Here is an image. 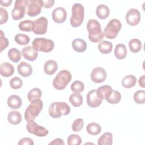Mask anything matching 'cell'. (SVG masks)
<instances>
[{
    "mask_svg": "<svg viewBox=\"0 0 145 145\" xmlns=\"http://www.w3.org/2000/svg\"><path fill=\"white\" fill-rule=\"evenodd\" d=\"M48 22L45 17L41 16L33 21V32L36 35H44L47 31Z\"/></svg>",
    "mask_w": 145,
    "mask_h": 145,
    "instance_id": "10",
    "label": "cell"
},
{
    "mask_svg": "<svg viewBox=\"0 0 145 145\" xmlns=\"http://www.w3.org/2000/svg\"><path fill=\"white\" fill-rule=\"evenodd\" d=\"M49 144H61L64 145L65 143L61 138H56L49 143Z\"/></svg>",
    "mask_w": 145,
    "mask_h": 145,
    "instance_id": "46",
    "label": "cell"
},
{
    "mask_svg": "<svg viewBox=\"0 0 145 145\" xmlns=\"http://www.w3.org/2000/svg\"><path fill=\"white\" fill-rule=\"evenodd\" d=\"M52 19L57 23H62L67 18V12L63 7H59L53 10L52 12Z\"/></svg>",
    "mask_w": 145,
    "mask_h": 145,
    "instance_id": "15",
    "label": "cell"
},
{
    "mask_svg": "<svg viewBox=\"0 0 145 145\" xmlns=\"http://www.w3.org/2000/svg\"><path fill=\"white\" fill-rule=\"evenodd\" d=\"M8 20V12L7 10L0 7V24L6 23Z\"/></svg>",
    "mask_w": 145,
    "mask_h": 145,
    "instance_id": "43",
    "label": "cell"
},
{
    "mask_svg": "<svg viewBox=\"0 0 145 145\" xmlns=\"http://www.w3.org/2000/svg\"><path fill=\"white\" fill-rule=\"evenodd\" d=\"M7 120L12 125H18L22 121V116L19 112L12 110L8 114Z\"/></svg>",
    "mask_w": 145,
    "mask_h": 145,
    "instance_id": "24",
    "label": "cell"
},
{
    "mask_svg": "<svg viewBox=\"0 0 145 145\" xmlns=\"http://www.w3.org/2000/svg\"><path fill=\"white\" fill-rule=\"evenodd\" d=\"M121 27V23L118 19H112L104 28V36L108 39H113L117 37Z\"/></svg>",
    "mask_w": 145,
    "mask_h": 145,
    "instance_id": "6",
    "label": "cell"
},
{
    "mask_svg": "<svg viewBox=\"0 0 145 145\" xmlns=\"http://www.w3.org/2000/svg\"><path fill=\"white\" fill-rule=\"evenodd\" d=\"M42 96V92L38 88H34L31 89L27 95L28 99L30 102L40 99Z\"/></svg>",
    "mask_w": 145,
    "mask_h": 145,
    "instance_id": "33",
    "label": "cell"
},
{
    "mask_svg": "<svg viewBox=\"0 0 145 145\" xmlns=\"http://www.w3.org/2000/svg\"><path fill=\"white\" fill-rule=\"evenodd\" d=\"M88 39L92 42H98L103 40L104 33L100 23L95 19H89L87 24Z\"/></svg>",
    "mask_w": 145,
    "mask_h": 145,
    "instance_id": "1",
    "label": "cell"
},
{
    "mask_svg": "<svg viewBox=\"0 0 145 145\" xmlns=\"http://www.w3.org/2000/svg\"><path fill=\"white\" fill-rule=\"evenodd\" d=\"M12 2V1L11 0H5V1L2 0V1H1V4L3 6L8 7L11 5Z\"/></svg>",
    "mask_w": 145,
    "mask_h": 145,
    "instance_id": "47",
    "label": "cell"
},
{
    "mask_svg": "<svg viewBox=\"0 0 145 145\" xmlns=\"http://www.w3.org/2000/svg\"><path fill=\"white\" fill-rule=\"evenodd\" d=\"M14 72V67L8 62H3L0 65V74L4 77H9Z\"/></svg>",
    "mask_w": 145,
    "mask_h": 145,
    "instance_id": "18",
    "label": "cell"
},
{
    "mask_svg": "<svg viewBox=\"0 0 145 145\" xmlns=\"http://www.w3.org/2000/svg\"><path fill=\"white\" fill-rule=\"evenodd\" d=\"M114 54L117 59H124L127 55V49L126 46L123 44H117L115 47Z\"/></svg>",
    "mask_w": 145,
    "mask_h": 145,
    "instance_id": "22",
    "label": "cell"
},
{
    "mask_svg": "<svg viewBox=\"0 0 145 145\" xmlns=\"http://www.w3.org/2000/svg\"><path fill=\"white\" fill-rule=\"evenodd\" d=\"M137 83V78L133 75H127L125 76L122 80V86L126 88H130L134 87Z\"/></svg>",
    "mask_w": 145,
    "mask_h": 145,
    "instance_id": "28",
    "label": "cell"
},
{
    "mask_svg": "<svg viewBox=\"0 0 145 145\" xmlns=\"http://www.w3.org/2000/svg\"><path fill=\"white\" fill-rule=\"evenodd\" d=\"M49 114L54 118H58L62 116H66L70 112V107L65 102H54L49 107Z\"/></svg>",
    "mask_w": 145,
    "mask_h": 145,
    "instance_id": "2",
    "label": "cell"
},
{
    "mask_svg": "<svg viewBox=\"0 0 145 145\" xmlns=\"http://www.w3.org/2000/svg\"><path fill=\"white\" fill-rule=\"evenodd\" d=\"M17 69L19 74L23 77H28L32 73V66L28 63L24 61L19 63Z\"/></svg>",
    "mask_w": 145,
    "mask_h": 145,
    "instance_id": "17",
    "label": "cell"
},
{
    "mask_svg": "<svg viewBox=\"0 0 145 145\" xmlns=\"http://www.w3.org/2000/svg\"><path fill=\"white\" fill-rule=\"evenodd\" d=\"M84 126V121L82 118H77L75 120L71 125L72 130L75 132H79L80 131Z\"/></svg>",
    "mask_w": 145,
    "mask_h": 145,
    "instance_id": "40",
    "label": "cell"
},
{
    "mask_svg": "<svg viewBox=\"0 0 145 145\" xmlns=\"http://www.w3.org/2000/svg\"><path fill=\"white\" fill-rule=\"evenodd\" d=\"M112 90L113 89L110 86L104 85L99 87L97 89H96V92L98 96L103 100L111 93Z\"/></svg>",
    "mask_w": 145,
    "mask_h": 145,
    "instance_id": "29",
    "label": "cell"
},
{
    "mask_svg": "<svg viewBox=\"0 0 145 145\" xmlns=\"http://www.w3.org/2000/svg\"><path fill=\"white\" fill-rule=\"evenodd\" d=\"M86 130L90 135H97L101 133V127L99 124L95 122H91L87 125Z\"/></svg>",
    "mask_w": 145,
    "mask_h": 145,
    "instance_id": "30",
    "label": "cell"
},
{
    "mask_svg": "<svg viewBox=\"0 0 145 145\" xmlns=\"http://www.w3.org/2000/svg\"><path fill=\"white\" fill-rule=\"evenodd\" d=\"M103 100L97 95L96 89L89 91L87 95V103L91 108H96L101 105Z\"/></svg>",
    "mask_w": 145,
    "mask_h": 145,
    "instance_id": "14",
    "label": "cell"
},
{
    "mask_svg": "<svg viewBox=\"0 0 145 145\" xmlns=\"http://www.w3.org/2000/svg\"><path fill=\"white\" fill-rule=\"evenodd\" d=\"M129 48L133 53L139 52L142 47L141 41L138 39H133L129 42Z\"/></svg>",
    "mask_w": 145,
    "mask_h": 145,
    "instance_id": "34",
    "label": "cell"
},
{
    "mask_svg": "<svg viewBox=\"0 0 145 145\" xmlns=\"http://www.w3.org/2000/svg\"><path fill=\"white\" fill-rule=\"evenodd\" d=\"M69 101L75 107H78L83 104V97L79 93H74L69 97Z\"/></svg>",
    "mask_w": 145,
    "mask_h": 145,
    "instance_id": "31",
    "label": "cell"
},
{
    "mask_svg": "<svg viewBox=\"0 0 145 145\" xmlns=\"http://www.w3.org/2000/svg\"><path fill=\"white\" fill-rule=\"evenodd\" d=\"M26 129L28 133L39 137H45L48 134V130L46 129L42 126L39 125L34 120L27 122Z\"/></svg>",
    "mask_w": 145,
    "mask_h": 145,
    "instance_id": "9",
    "label": "cell"
},
{
    "mask_svg": "<svg viewBox=\"0 0 145 145\" xmlns=\"http://www.w3.org/2000/svg\"><path fill=\"white\" fill-rule=\"evenodd\" d=\"M28 2L26 0H16L15 2V7L11 11L12 19L15 20L22 19L25 15V8L28 6Z\"/></svg>",
    "mask_w": 145,
    "mask_h": 145,
    "instance_id": "8",
    "label": "cell"
},
{
    "mask_svg": "<svg viewBox=\"0 0 145 145\" xmlns=\"http://www.w3.org/2000/svg\"><path fill=\"white\" fill-rule=\"evenodd\" d=\"M134 100L138 104H143L145 102V92L144 90H138L134 94Z\"/></svg>",
    "mask_w": 145,
    "mask_h": 145,
    "instance_id": "37",
    "label": "cell"
},
{
    "mask_svg": "<svg viewBox=\"0 0 145 145\" xmlns=\"http://www.w3.org/2000/svg\"><path fill=\"white\" fill-rule=\"evenodd\" d=\"M126 21L130 25L134 26L139 24L140 21V14L135 8L130 9L126 14Z\"/></svg>",
    "mask_w": 145,
    "mask_h": 145,
    "instance_id": "12",
    "label": "cell"
},
{
    "mask_svg": "<svg viewBox=\"0 0 145 145\" xmlns=\"http://www.w3.org/2000/svg\"><path fill=\"white\" fill-rule=\"evenodd\" d=\"M32 46L37 52L48 53L53 49L54 44L52 40L37 37L35 38L32 41Z\"/></svg>",
    "mask_w": 145,
    "mask_h": 145,
    "instance_id": "7",
    "label": "cell"
},
{
    "mask_svg": "<svg viewBox=\"0 0 145 145\" xmlns=\"http://www.w3.org/2000/svg\"><path fill=\"white\" fill-rule=\"evenodd\" d=\"M72 47L75 52H84L87 49V43L82 39H75L72 42Z\"/></svg>",
    "mask_w": 145,
    "mask_h": 145,
    "instance_id": "21",
    "label": "cell"
},
{
    "mask_svg": "<svg viewBox=\"0 0 145 145\" xmlns=\"http://www.w3.org/2000/svg\"><path fill=\"white\" fill-rule=\"evenodd\" d=\"M144 79H145V75H142L139 79V84L140 86V87H142V88H144L145 87V84H144Z\"/></svg>",
    "mask_w": 145,
    "mask_h": 145,
    "instance_id": "48",
    "label": "cell"
},
{
    "mask_svg": "<svg viewBox=\"0 0 145 145\" xmlns=\"http://www.w3.org/2000/svg\"><path fill=\"white\" fill-rule=\"evenodd\" d=\"M84 17V8L80 3H76L72 7V15L70 18V24L72 27L80 26L83 22Z\"/></svg>",
    "mask_w": 145,
    "mask_h": 145,
    "instance_id": "4",
    "label": "cell"
},
{
    "mask_svg": "<svg viewBox=\"0 0 145 145\" xmlns=\"http://www.w3.org/2000/svg\"><path fill=\"white\" fill-rule=\"evenodd\" d=\"M113 135L111 133H104L97 140L99 145H112L113 143Z\"/></svg>",
    "mask_w": 145,
    "mask_h": 145,
    "instance_id": "26",
    "label": "cell"
},
{
    "mask_svg": "<svg viewBox=\"0 0 145 145\" xmlns=\"http://www.w3.org/2000/svg\"><path fill=\"white\" fill-rule=\"evenodd\" d=\"M27 14L29 16H35L40 14L42 7V0H30L28 1Z\"/></svg>",
    "mask_w": 145,
    "mask_h": 145,
    "instance_id": "11",
    "label": "cell"
},
{
    "mask_svg": "<svg viewBox=\"0 0 145 145\" xmlns=\"http://www.w3.org/2000/svg\"><path fill=\"white\" fill-rule=\"evenodd\" d=\"M82 141V138L76 134H71L67 139V143L69 145H79Z\"/></svg>",
    "mask_w": 145,
    "mask_h": 145,
    "instance_id": "38",
    "label": "cell"
},
{
    "mask_svg": "<svg viewBox=\"0 0 145 145\" xmlns=\"http://www.w3.org/2000/svg\"><path fill=\"white\" fill-rule=\"evenodd\" d=\"M106 72L104 69L101 67L94 68L91 73V78L92 82L100 83L103 82L106 78Z\"/></svg>",
    "mask_w": 145,
    "mask_h": 145,
    "instance_id": "13",
    "label": "cell"
},
{
    "mask_svg": "<svg viewBox=\"0 0 145 145\" xmlns=\"http://www.w3.org/2000/svg\"><path fill=\"white\" fill-rule=\"evenodd\" d=\"M55 1L54 0H45L42 1V7L44 8H50L52 7Z\"/></svg>",
    "mask_w": 145,
    "mask_h": 145,
    "instance_id": "45",
    "label": "cell"
},
{
    "mask_svg": "<svg viewBox=\"0 0 145 145\" xmlns=\"http://www.w3.org/2000/svg\"><path fill=\"white\" fill-rule=\"evenodd\" d=\"M22 54L25 59L29 61H35L38 57L37 51L31 46L24 47L22 50Z\"/></svg>",
    "mask_w": 145,
    "mask_h": 145,
    "instance_id": "16",
    "label": "cell"
},
{
    "mask_svg": "<svg viewBox=\"0 0 145 145\" xmlns=\"http://www.w3.org/2000/svg\"><path fill=\"white\" fill-rule=\"evenodd\" d=\"M105 99L109 103L111 104H116L120 101L121 99V95L118 91L112 90L111 93Z\"/></svg>",
    "mask_w": 145,
    "mask_h": 145,
    "instance_id": "25",
    "label": "cell"
},
{
    "mask_svg": "<svg viewBox=\"0 0 145 145\" xmlns=\"http://www.w3.org/2000/svg\"><path fill=\"white\" fill-rule=\"evenodd\" d=\"M10 85L11 87L14 89H18L22 87L23 82L20 78L18 76L12 78L10 81Z\"/></svg>",
    "mask_w": 145,
    "mask_h": 145,
    "instance_id": "41",
    "label": "cell"
},
{
    "mask_svg": "<svg viewBox=\"0 0 145 145\" xmlns=\"http://www.w3.org/2000/svg\"><path fill=\"white\" fill-rule=\"evenodd\" d=\"M1 32V36H0V41H1V52H2L5 49H6L8 45V40L5 36V35L2 30Z\"/></svg>",
    "mask_w": 145,
    "mask_h": 145,
    "instance_id": "42",
    "label": "cell"
},
{
    "mask_svg": "<svg viewBox=\"0 0 145 145\" xmlns=\"http://www.w3.org/2000/svg\"><path fill=\"white\" fill-rule=\"evenodd\" d=\"M71 74L67 70L60 71L53 79V85L58 90H62L66 88L67 84L71 80Z\"/></svg>",
    "mask_w": 145,
    "mask_h": 145,
    "instance_id": "5",
    "label": "cell"
},
{
    "mask_svg": "<svg viewBox=\"0 0 145 145\" xmlns=\"http://www.w3.org/2000/svg\"><path fill=\"white\" fill-rule=\"evenodd\" d=\"M8 106L13 109H16L19 108L22 104V101L21 98L16 95H12L9 96L7 99Z\"/></svg>",
    "mask_w": 145,
    "mask_h": 145,
    "instance_id": "19",
    "label": "cell"
},
{
    "mask_svg": "<svg viewBox=\"0 0 145 145\" xmlns=\"http://www.w3.org/2000/svg\"><path fill=\"white\" fill-rule=\"evenodd\" d=\"M33 21L30 20H25L22 21L19 24V28L22 31L30 32L33 29Z\"/></svg>",
    "mask_w": 145,
    "mask_h": 145,
    "instance_id": "35",
    "label": "cell"
},
{
    "mask_svg": "<svg viewBox=\"0 0 145 145\" xmlns=\"http://www.w3.org/2000/svg\"><path fill=\"white\" fill-rule=\"evenodd\" d=\"M19 145H24V144H27V145H33L34 142L33 140L29 138H23L21 139L19 142H18Z\"/></svg>",
    "mask_w": 145,
    "mask_h": 145,
    "instance_id": "44",
    "label": "cell"
},
{
    "mask_svg": "<svg viewBox=\"0 0 145 145\" xmlns=\"http://www.w3.org/2000/svg\"><path fill=\"white\" fill-rule=\"evenodd\" d=\"M43 107V103L40 99L31 102L24 113V118L26 121H33L39 114Z\"/></svg>",
    "mask_w": 145,
    "mask_h": 145,
    "instance_id": "3",
    "label": "cell"
},
{
    "mask_svg": "<svg viewBox=\"0 0 145 145\" xmlns=\"http://www.w3.org/2000/svg\"><path fill=\"white\" fill-rule=\"evenodd\" d=\"M58 69L57 63L52 59L48 60L44 64V70L48 75H53Z\"/></svg>",
    "mask_w": 145,
    "mask_h": 145,
    "instance_id": "20",
    "label": "cell"
},
{
    "mask_svg": "<svg viewBox=\"0 0 145 145\" xmlns=\"http://www.w3.org/2000/svg\"><path fill=\"white\" fill-rule=\"evenodd\" d=\"M96 14L100 19H106L110 14L109 7L105 5H100L96 9Z\"/></svg>",
    "mask_w": 145,
    "mask_h": 145,
    "instance_id": "23",
    "label": "cell"
},
{
    "mask_svg": "<svg viewBox=\"0 0 145 145\" xmlns=\"http://www.w3.org/2000/svg\"><path fill=\"white\" fill-rule=\"evenodd\" d=\"M112 43L106 40L100 41L98 45V49L103 54H108L110 53L112 50Z\"/></svg>",
    "mask_w": 145,
    "mask_h": 145,
    "instance_id": "27",
    "label": "cell"
},
{
    "mask_svg": "<svg viewBox=\"0 0 145 145\" xmlns=\"http://www.w3.org/2000/svg\"><path fill=\"white\" fill-rule=\"evenodd\" d=\"M84 85L81 81L75 80L71 85V89L75 93H80L83 91Z\"/></svg>",
    "mask_w": 145,
    "mask_h": 145,
    "instance_id": "39",
    "label": "cell"
},
{
    "mask_svg": "<svg viewBox=\"0 0 145 145\" xmlns=\"http://www.w3.org/2000/svg\"><path fill=\"white\" fill-rule=\"evenodd\" d=\"M21 55L20 52L15 48H11L8 51V57L9 59L15 63L18 62L20 60Z\"/></svg>",
    "mask_w": 145,
    "mask_h": 145,
    "instance_id": "32",
    "label": "cell"
},
{
    "mask_svg": "<svg viewBox=\"0 0 145 145\" xmlns=\"http://www.w3.org/2000/svg\"><path fill=\"white\" fill-rule=\"evenodd\" d=\"M15 42L21 45H25L29 42L30 39L28 36L25 34L18 33L15 36Z\"/></svg>",
    "mask_w": 145,
    "mask_h": 145,
    "instance_id": "36",
    "label": "cell"
}]
</instances>
